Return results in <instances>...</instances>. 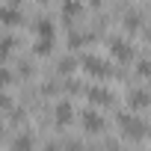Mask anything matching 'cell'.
<instances>
[{
    "label": "cell",
    "instance_id": "obj_7",
    "mask_svg": "<svg viewBox=\"0 0 151 151\" xmlns=\"http://www.w3.org/2000/svg\"><path fill=\"white\" fill-rule=\"evenodd\" d=\"M110 50H113V53H116L122 62H127V59L133 56V47H130L124 39H113V42H110Z\"/></svg>",
    "mask_w": 151,
    "mask_h": 151
},
{
    "label": "cell",
    "instance_id": "obj_14",
    "mask_svg": "<svg viewBox=\"0 0 151 151\" xmlns=\"http://www.w3.org/2000/svg\"><path fill=\"white\" fill-rule=\"evenodd\" d=\"M136 71H139V77H151V62L145 59V62H139L136 65Z\"/></svg>",
    "mask_w": 151,
    "mask_h": 151
},
{
    "label": "cell",
    "instance_id": "obj_6",
    "mask_svg": "<svg viewBox=\"0 0 151 151\" xmlns=\"http://www.w3.org/2000/svg\"><path fill=\"white\" fill-rule=\"evenodd\" d=\"M127 104H130L133 113H136V110H145V107L151 104V92H139V89H133V92L127 95Z\"/></svg>",
    "mask_w": 151,
    "mask_h": 151
},
{
    "label": "cell",
    "instance_id": "obj_8",
    "mask_svg": "<svg viewBox=\"0 0 151 151\" xmlns=\"http://www.w3.org/2000/svg\"><path fill=\"white\" fill-rule=\"evenodd\" d=\"M80 0H62V18L65 21H74V18H80Z\"/></svg>",
    "mask_w": 151,
    "mask_h": 151
},
{
    "label": "cell",
    "instance_id": "obj_2",
    "mask_svg": "<svg viewBox=\"0 0 151 151\" xmlns=\"http://www.w3.org/2000/svg\"><path fill=\"white\" fill-rule=\"evenodd\" d=\"M80 124H83V130L92 133V136H98V133L107 130V119H104L101 113H95V110H83V113H80Z\"/></svg>",
    "mask_w": 151,
    "mask_h": 151
},
{
    "label": "cell",
    "instance_id": "obj_1",
    "mask_svg": "<svg viewBox=\"0 0 151 151\" xmlns=\"http://www.w3.org/2000/svg\"><path fill=\"white\" fill-rule=\"evenodd\" d=\"M116 122H119V130H122L124 139H145L148 136V124L133 113H119Z\"/></svg>",
    "mask_w": 151,
    "mask_h": 151
},
{
    "label": "cell",
    "instance_id": "obj_15",
    "mask_svg": "<svg viewBox=\"0 0 151 151\" xmlns=\"http://www.w3.org/2000/svg\"><path fill=\"white\" fill-rule=\"evenodd\" d=\"M136 24H139V18H136V15H133V12H130V15H127V18H124V27H127V30H133V27H136Z\"/></svg>",
    "mask_w": 151,
    "mask_h": 151
},
{
    "label": "cell",
    "instance_id": "obj_4",
    "mask_svg": "<svg viewBox=\"0 0 151 151\" xmlns=\"http://www.w3.org/2000/svg\"><path fill=\"white\" fill-rule=\"evenodd\" d=\"M86 98H89L92 104H101V107H113V104H116V95H113L110 89H104V86H89V89H86Z\"/></svg>",
    "mask_w": 151,
    "mask_h": 151
},
{
    "label": "cell",
    "instance_id": "obj_11",
    "mask_svg": "<svg viewBox=\"0 0 151 151\" xmlns=\"http://www.w3.org/2000/svg\"><path fill=\"white\" fill-rule=\"evenodd\" d=\"M9 148H12V151H30V148H33V136H24V133H21V136L12 139Z\"/></svg>",
    "mask_w": 151,
    "mask_h": 151
},
{
    "label": "cell",
    "instance_id": "obj_5",
    "mask_svg": "<svg viewBox=\"0 0 151 151\" xmlns=\"http://www.w3.org/2000/svg\"><path fill=\"white\" fill-rule=\"evenodd\" d=\"M71 119H74V107H71L68 101L53 104V122H56V127H68Z\"/></svg>",
    "mask_w": 151,
    "mask_h": 151
},
{
    "label": "cell",
    "instance_id": "obj_9",
    "mask_svg": "<svg viewBox=\"0 0 151 151\" xmlns=\"http://www.w3.org/2000/svg\"><path fill=\"white\" fill-rule=\"evenodd\" d=\"M21 21H24V15H21L15 6H3V24H6V27H18Z\"/></svg>",
    "mask_w": 151,
    "mask_h": 151
},
{
    "label": "cell",
    "instance_id": "obj_3",
    "mask_svg": "<svg viewBox=\"0 0 151 151\" xmlns=\"http://www.w3.org/2000/svg\"><path fill=\"white\" fill-rule=\"evenodd\" d=\"M83 71L92 74V77H98V80H107L110 74H113L110 62H104V59H98V56H86V59H83Z\"/></svg>",
    "mask_w": 151,
    "mask_h": 151
},
{
    "label": "cell",
    "instance_id": "obj_12",
    "mask_svg": "<svg viewBox=\"0 0 151 151\" xmlns=\"http://www.w3.org/2000/svg\"><path fill=\"white\" fill-rule=\"evenodd\" d=\"M50 47H53V39H39V42L33 45L36 53H50Z\"/></svg>",
    "mask_w": 151,
    "mask_h": 151
},
{
    "label": "cell",
    "instance_id": "obj_13",
    "mask_svg": "<svg viewBox=\"0 0 151 151\" xmlns=\"http://www.w3.org/2000/svg\"><path fill=\"white\" fill-rule=\"evenodd\" d=\"M56 71H59V74H68V71H74V59H59Z\"/></svg>",
    "mask_w": 151,
    "mask_h": 151
},
{
    "label": "cell",
    "instance_id": "obj_10",
    "mask_svg": "<svg viewBox=\"0 0 151 151\" xmlns=\"http://www.w3.org/2000/svg\"><path fill=\"white\" fill-rule=\"evenodd\" d=\"M36 36H39V39H53V21L39 18V21H36Z\"/></svg>",
    "mask_w": 151,
    "mask_h": 151
}]
</instances>
